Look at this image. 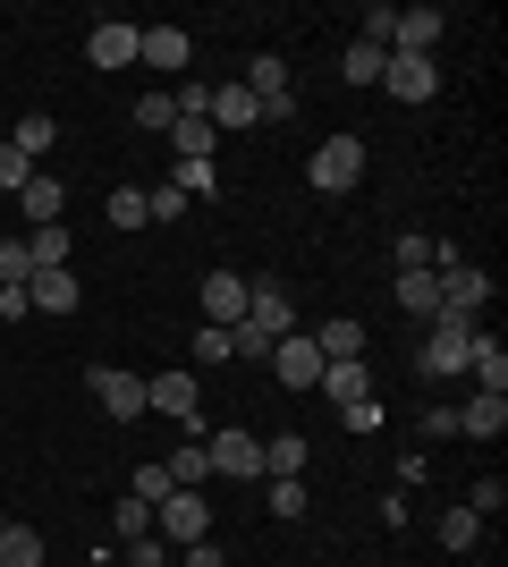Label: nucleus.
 <instances>
[{"mask_svg": "<svg viewBox=\"0 0 508 567\" xmlns=\"http://www.w3.org/2000/svg\"><path fill=\"white\" fill-rule=\"evenodd\" d=\"M25 178H34V162H25V153H9V144H0V195H18Z\"/></svg>", "mask_w": 508, "mask_h": 567, "instance_id": "nucleus-44", "label": "nucleus"}, {"mask_svg": "<svg viewBox=\"0 0 508 567\" xmlns=\"http://www.w3.org/2000/svg\"><path fill=\"white\" fill-rule=\"evenodd\" d=\"M484 331V322H466V313L440 306L433 322H424V373H466V339Z\"/></svg>", "mask_w": 508, "mask_h": 567, "instance_id": "nucleus-5", "label": "nucleus"}, {"mask_svg": "<svg viewBox=\"0 0 508 567\" xmlns=\"http://www.w3.org/2000/svg\"><path fill=\"white\" fill-rule=\"evenodd\" d=\"M162 466H169V483H178V492H204V483H212V457H204V441H178Z\"/></svg>", "mask_w": 508, "mask_h": 567, "instance_id": "nucleus-25", "label": "nucleus"}, {"mask_svg": "<svg viewBox=\"0 0 508 567\" xmlns=\"http://www.w3.org/2000/svg\"><path fill=\"white\" fill-rule=\"evenodd\" d=\"M60 204H69V187H60L51 169H34V178H25V187H18V213L34 220V229H51V220H60Z\"/></svg>", "mask_w": 508, "mask_h": 567, "instance_id": "nucleus-18", "label": "nucleus"}, {"mask_svg": "<svg viewBox=\"0 0 508 567\" xmlns=\"http://www.w3.org/2000/svg\"><path fill=\"white\" fill-rule=\"evenodd\" d=\"M169 492H178V483H169V466H136V483H127V499H145V508H162Z\"/></svg>", "mask_w": 508, "mask_h": 567, "instance_id": "nucleus-37", "label": "nucleus"}, {"mask_svg": "<svg viewBox=\"0 0 508 567\" xmlns=\"http://www.w3.org/2000/svg\"><path fill=\"white\" fill-rule=\"evenodd\" d=\"M305 178H314V195H356V178H364V136H322L314 162H305Z\"/></svg>", "mask_w": 508, "mask_h": 567, "instance_id": "nucleus-1", "label": "nucleus"}, {"mask_svg": "<svg viewBox=\"0 0 508 567\" xmlns=\"http://www.w3.org/2000/svg\"><path fill=\"white\" fill-rule=\"evenodd\" d=\"M466 373H475L484 399H508V348H500V331H475V339H466Z\"/></svg>", "mask_w": 508, "mask_h": 567, "instance_id": "nucleus-14", "label": "nucleus"}, {"mask_svg": "<svg viewBox=\"0 0 508 567\" xmlns=\"http://www.w3.org/2000/svg\"><path fill=\"white\" fill-rule=\"evenodd\" d=\"M314 390L339 406V415H348V406L364 399V355H348V364H322V381H314Z\"/></svg>", "mask_w": 508, "mask_h": 567, "instance_id": "nucleus-24", "label": "nucleus"}, {"mask_svg": "<svg viewBox=\"0 0 508 567\" xmlns=\"http://www.w3.org/2000/svg\"><path fill=\"white\" fill-rule=\"evenodd\" d=\"M178 567H220V543H187V550H178Z\"/></svg>", "mask_w": 508, "mask_h": 567, "instance_id": "nucleus-46", "label": "nucleus"}, {"mask_svg": "<svg viewBox=\"0 0 508 567\" xmlns=\"http://www.w3.org/2000/svg\"><path fill=\"white\" fill-rule=\"evenodd\" d=\"M25 262L34 271H69V229L51 220V229H25Z\"/></svg>", "mask_w": 508, "mask_h": 567, "instance_id": "nucleus-26", "label": "nucleus"}, {"mask_svg": "<svg viewBox=\"0 0 508 567\" xmlns=\"http://www.w3.org/2000/svg\"><path fill=\"white\" fill-rule=\"evenodd\" d=\"M85 390L102 399L111 424H136V415H145V373H127V364H85Z\"/></svg>", "mask_w": 508, "mask_h": 567, "instance_id": "nucleus-3", "label": "nucleus"}, {"mask_svg": "<svg viewBox=\"0 0 508 567\" xmlns=\"http://www.w3.org/2000/svg\"><path fill=\"white\" fill-rule=\"evenodd\" d=\"M398 271H433V237H424V229L398 237Z\"/></svg>", "mask_w": 508, "mask_h": 567, "instance_id": "nucleus-40", "label": "nucleus"}, {"mask_svg": "<svg viewBox=\"0 0 508 567\" xmlns=\"http://www.w3.org/2000/svg\"><path fill=\"white\" fill-rule=\"evenodd\" d=\"M238 85L255 94V118H271V127H280V118H297V94H289V60H280V51H255Z\"/></svg>", "mask_w": 508, "mask_h": 567, "instance_id": "nucleus-2", "label": "nucleus"}, {"mask_svg": "<svg viewBox=\"0 0 508 567\" xmlns=\"http://www.w3.org/2000/svg\"><path fill=\"white\" fill-rule=\"evenodd\" d=\"M169 144H178V162H212V118H178V127H169Z\"/></svg>", "mask_w": 508, "mask_h": 567, "instance_id": "nucleus-30", "label": "nucleus"}, {"mask_svg": "<svg viewBox=\"0 0 508 567\" xmlns=\"http://www.w3.org/2000/svg\"><path fill=\"white\" fill-rule=\"evenodd\" d=\"M169 187L187 195V204H204V195H220V169L212 162H178V169H169Z\"/></svg>", "mask_w": 508, "mask_h": 567, "instance_id": "nucleus-33", "label": "nucleus"}, {"mask_svg": "<svg viewBox=\"0 0 508 567\" xmlns=\"http://www.w3.org/2000/svg\"><path fill=\"white\" fill-rule=\"evenodd\" d=\"M204 322H212V331H238L246 322V280L238 271H212V280H204Z\"/></svg>", "mask_w": 508, "mask_h": 567, "instance_id": "nucleus-15", "label": "nucleus"}, {"mask_svg": "<svg viewBox=\"0 0 508 567\" xmlns=\"http://www.w3.org/2000/svg\"><path fill=\"white\" fill-rule=\"evenodd\" d=\"M314 348H322V364H348V355H364V322L356 313H331L314 331Z\"/></svg>", "mask_w": 508, "mask_h": 567, "instance_id": "nucleus-23", "label": "nucleus"}, {"mask_svg": "<svg viewBox=\"0 0 508 567\" xmlns=\"http://www.w3.org/2000/svg\"><path fill=\"white\" fill-rule=\"evenodd\" d=\"M271 474H305V432H271L263 441V483Z\"/></svg>", "mask_w": 508, "mask_h": 567, "instance_id": "nucleus-29", "label": "nucleus"}, {"mask_svg": "<svg viewBox=\"0 0 508 567\" xmlns=\"http://www.w3.org/2000/svg\"><path fill=\"white\" fill-rule=\"evenodd\" d=\"M178 213H187V195H178V187H169V178H162V187L145 195V220H178Z\"/></svg>", "mask_w": 508, "mask_h": 567, "instance_id": "nucleus-43", "label": "nucleus"}, {"mask_svg": "<svg viewBox=\"0 0 508 567\" xmlns=\"http://www.w3.org/2000/svg\"><path fill=\"white\" fill-rule=\"evenodd\" d=\"M111 534H120V543H145V534H153V508H145V499H120V508H111Z\"/></svg>", "mask_w": 508, "mask_h": 567, "instance_id": "nucleus-36", "label": "nucleus"}, {"mask_svg": "<svg viewBox=\"0 0 508 567\" xmlns=\"http://www.w3.org/2000/svg\"><path fill=\"white\" fill-rule=\"evenodd\" d=\"M136 60L162 69V76H178L195 60V34H187V25H145V34H136Z\"/></svg>", "mask_w": 508, "mask_h": 567, "instance_id": "nucleus-13", "label": "nucleus"}, {"mask_svg": "<svg viewBox=\"0 0 508 567\" xmlns=\"http://www.w3.org/2000/svg\"><path fill=\"white\" fill-rule=\"evenodd\" d=\"M0 567H43V534H34V525H9V517H0Z\"/></svg>", "mask_w": 508, "mask_h": 567, "instance_id": "nucleus-28", "label": "nucleus"}, {"mask_svg": "<svg viewBox=\"0 0 508 567\" xmlns=\"http://www.w3.org/2000/svg\"><path fill=\"white\" fill-rule=\"evenodd\" d=\"M440 306L466 313V322H484V306H491V271H475V262H449V271H440Z\"/></svg>", "mask_w": 508, "mask_h": 567, "instance_id": "nucleus-11", "label": "nucleus"}, {"mask_svg": "<svg viewBox=\"0 0 508 567\" xmlns=\"http://www.w3.org/2000/svg\"><path fill=\"white\" fill-rule=\"evenodd\" d=\"M0 144H9V153H25V162H43L51 144H60V118H51V111H25V118H18V127H9Z\"/></svg>", "mask_w": 508, "mask_h": 567, "instance_id": "nucleus-21", "label": "nucleus"}, {"mask_svg": "<svg viewBox=\"0 0 508 567\" xmlns=\"http://www.w3.org/2000/svg\"><path fill=\"white\" fill-rule=\"evenodd\" d=\"M204 457H212V474H229V483H263V441H255V432H204Z\"/></svg>", "mask_w": 508, "mask_h": 567, "instance_id": "nucleus-6", "label": "nucleus"}, {"mask_svg": "<svg viewBox=\"0 0 508 567\" xmlns=\"http://www.w3.org/2000/svg\"><path fill=\"white\" fill-rule=\"evenodd\" d=\"M263 508L280 525H297V517H305V474H271V483H263Z\"/></svg>", "mask_w": 508, "mask_h": 567, "instance_id": "nucleus-27", "label": "nucleus"}, {"mask_svg": "<svg viewBox=\"0 0 508 567\" xmlns=\"http://www.w3.org/2000/svg\"><path fill=\"white\" fill-rule=\"evenodd\" d=\"M390 297H398V313L433 322V313H440V271H398V288H390Z\"/></svg>", "mask_w": 508, "mask_h": 567, "instance_id": "nucleus-22", "label": "nucleus"}, {"mask_svg": "<svg viewBox=\"0 0 508 567\" xmlns=\"http://www.w3.org/2000/svg\"><path fill=\"white\" fill-rule=\"evenodd\" d=\"M153 534H162V543H212V499L204 492H169L162 508H153Z\"/></svg>", "mask_w": 508, "mask_h": 567, "instance_id": "nucleus-4", "label": "nucleus"}, {"mask_svg": "<svg viewBox=\"0 0 508 567\" xmlns=\"http://www.w3.org/2000/svg\"><path fill=\"white\" fill-rule=\"evenodd\" d=\"M382 94H390V102H433V94H440V69H433V60L390 51V60H382Z\"/></svg>", "mask_w": 508, "mask_h": 567, "instance_id": "nucleus-10", "label": "nucleus"}, {"mask_svg": "<svg viewBox=\"0 0 508 567\" xmlns=\"http://www.w3.org/2000/svg\"><path fill=\"white\" fill-rule=\"evenodd\" d=\"M271 373L289 381V390H314L322 381V348H314V331H289V339H271V355H263Z\"/></svg>", "mask_w": 508, "mask_h": 567, "instance_id": "nucleus-8", "label": "nucleus"}, {"mask_svg": "<svg viewBox=\"0 0 508 567\" xmlns=\"http://www.w3.org/2000/svg\"><path fill=\"white\" fill-rule=\"evenodd\" d=\"M500 499H508V483H500V474H484V483L466 492V508H475V517H500Z\"/></svg>", "mask_w": 508, "mask_h": 567, "instance_id": "nucleus-41", "label": "nucleus"}, {"mask_svg": "<svg viewBox=\"0 0 508 567\" xmlns=\"http://www.w3.org/2000/svg\"><path fill=\"white\" fill-rule=\"evenodd\" d=\"M246 322H263L271 339H289V331H297V297H289V280H246Z\"/></svg>", "mask_w": 508, "mask_h": 567, "instance_id": "nucleus-9", "label": "nucleus"}, {"mask_svg": "<svg viewBox=\"0 0 508 567\" xmlns=\"http://www.w3.org/2000/svg\"><path fill=\"white\" fill-rule=\"evenodd\" d=\"M475 534H484V517H475V508H440V550H475Z\"/></svg>", "mask_w": 508, "mask_h": 567, "instance_id": "nucleus-31", "label": "nucleus"}, {"mask_svg": "<svg viewBox=\"0 0 508 567\" xmlns=\"http://www.w3.org/2000/svg\"><path fill=\"white\" fill-rule=\"evenodd\" d=\"M34 262H25V237H0V288H25Z\"/></svg>", "mask_w": 508, "mask_h": 567, "instance_id": "nucleus-38", "label": "nucleus"}, {"mask_svg": "<svg viewBox=\"0 0 508 567\" xmlns=\"http://www.w3.org/2000/svg\"><path fill=\"white\" fill-rule=\"evenodd\" d=\"M127 550V567H169V543L162 534H145V543H120Z\"/></svg>", "mask_w": 508, "mask_h": 567, "instance_id": "nucleus-45", "label": "nucleus"}, {"mask_svg": "<svg viewBox=\"0 0 508 567\" xmlns=\"http://www.w3.org/2000/svg\"><path fill=\"white\" fill-rule=\"evenodd\" d=\"M195 364H229V331H212V322H204V331H195Z\"/></svg>", "mask_w": 508, "mask_h": 567, "instance_id": "nucleus-42", "label": "nucleus"}, {"mask_svg": "<svg viewBox=\"0 0 508 567\" xmlns=\"http://www.w3.org/2000/svg\"><path fill=\"white\" fill-rule=\"evenodd\" d=\"M136 34H145V25H127V18H102L94 34H85V60H94L102 76H111V69H136Z\"/></svg>", "mask_w": 508, "mask_h": 567, "instance_id": "nucleus-12", "label": "nucleus"}, {"mask_svg": "<svg viewBox=\"0 0 508 567\" xmlns=\"http://www.w3.org/2000/svg\"><path fill=\"white\" fill-rule=\"evenodd\" d=\"M212 136H238V127H263V118H255V94H246V85H212Z\"/></svg>", "mask_w": 508, "mask_h": 567, "instance_id": "nucleus-19", "label": "nucleus"}, {"mask_svg": "<svg viewBox=\"0 0 508 567\" xmlns=\"http://www.w3.org/2000/svg\"><path fill=\"white\" fill-rule=\"evenodd\" d=\"M195 399H204L195 364H169V373H145V406H153V415H178V424H195Z\"/></svg>", "mask_w": 508, "mask_h": 567, "instance_id": "nucleus-7", "label": "nucleus"}, {"mask_svg": "<svg viewBox=\"0 0 508 567\" xmlns=\"http://www.w3.org/2000/svg\"><path fill=\"white\" fill-rule=\"evenodd\" d=\"M111 229H145V187H111Z\"/></svg>", "mask_w": 508, "mask_h": 567, "instance_id": "nucleus-39", "label": "nucleus"}, {"mask_svg": "<svg viewBox=\"0 0 508 567\" xmlns=\"http://www.w3.org/2000/svg\"><path fill=\"white\" fill-rule=\"evenodd\" d=\"M382 60H390L382 43H348V60H339V69H348V85H382Z\"/></svg>", "mask_w": 508, "mask_h": 567, "instance_id": "nucleus-35", "label": "nucleus"}, {"mask_svg": "<svg viewBox=\"0 0 508 567\" xmlns=\"http://www.w3.org/2000/svg\"><path fill=\"white\" fill-rule=\"evenodd\" d=\"M508 432V399H484V390H475V399L458 406V441H500Z\"/></svg>", "mask_w": 508, "mask_h": 567, "instance_id": "nucleus-20", "label": "nucleus"}, {"mask_svg": "<svg viewBox=\"0 0 508 567\" xmlns=\"http://www.w3.org/2000/svg\"><path fill=\"white\" fill-rule=\"evenodd\" d=\"M390 34H398V9H390V0H364V9H356V43L390 51Z\"/></svg>", "mask_w": 508, "mask_h": 567, "instance_id": "nucleus-32", "label": "nucleus"}, {"mask_svg": "<svg viewBox=\"0 0 508 567\" xmlns=\"http://www.w3.org/2000/svg\"><path fill=\"white\" fill-rule=\"evenodd\" d=\"M440 9H398V34H390V51H407V60H433V43H440Z\"/></svg>", "mask_w": 508, "mask_h": 567, "instance_id": "nucleus-17", "label": "nucleus"}, {"mask_svg": "<svg viewBox=\"0 0 508 567\" xmlns=\"http://www.w3.org/2000/svg\"><path fill=\"white\" fill-rule=\"evenodd\" d=\"M136 127H145V136H169V127H178V94H136Z\"/></svg>", "mask_w": 508, "mask_h": 567, "instance_id": "nucleus-34", "label": "nucleus"}, {"mask_svg": "<svg viewBox=\"0 0 508 567\" xmlns=\"http://www.w3.org/2000/svg\"><path fill=\"white\" fill-rule=\"evenodd\" d=\"M25 306L34 313H76L85 288H76V271H34V280H25Z\"/></svg>", "mask_w": 508, "mask_h": 567, "instance_id": "nucleus-16", "label": "nucleus"}]
</instances>
